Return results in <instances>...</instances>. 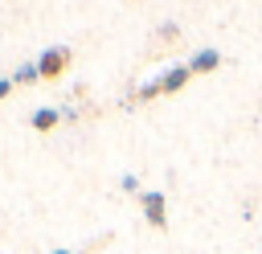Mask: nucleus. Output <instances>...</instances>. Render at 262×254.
I'll use <instances>...</instances> for the list:
<instances>
[{"label":"nucleus","instance_id":"2","mask_svg":"<svg viewBox=\"0 0 262 254\" xmlns=\"http://www.w3.org/2000/svg\"><path fill=\"white\" fill-rule=\"evenodd\" d=\"M139 209H143V217H147L151 229H168V201H164V193L143 188L139 193Z\"/></svg>","mask_w":262,"mask_h":254},{"label":"nucleus","instance_id":"5","mask_svg":"<svg viewBox=\"0 0 262 254\" xmlns=\"http://www.w3.org/2000/svg\"><path fill=\"white\" fill-rule=\"evenodd\" d=\"M217 66H221V53H217V49H196L192 61H188L192 74H209V70H217Z\"/></svg>","mask_w":262,"mask_h":254},{"label":"nucleus","instance_id":"11","mask_svg":"<svg viewBox=\"0 0 262 254\" xmlns=\"http://www.w3.org/2000/svg\"><path fill=\"white\" fill-rule=\"evenodd\" d=\"M49 254H70V250H49Z\"/></svg>","mask_w":262,"mask_h":254},{"label":"nucleus","instance_id":"9","mask_svg":"<svg viewBox=\"0 0 262 254\" xmlns=\"http://www.w3.org/2000/svg\"><path fill=\"white\" fill-rule=\"evenodd\" d=\"M119 184H123L127 193H135V188H139V180H135V172H123V180H119Z\"/></svg>","mask_w":262,"mask_h":254},{"label":"nucleus","instance_id":"6","mask_svg":"<svg viewBox=\"0 0 262 254\" xmlns=\"http://www.w3.org/2000/svg\"><path fill=\"white\" fill-rule=\"evenodd\" d=\"M12 78V86H33L41 74H37V61H25V66H16V74H8Z\"/></svg>","mask_w":262,"mask_h":254},{"label":"nucleus","instance_id":"7","mask_svg":"<svg viewBox=\"0 0 262 254\" xmlns=\"http://www.w3.org/2000/svg\"><path fill=\"white\" fill-rule=\"evenodd\" d=\"M135 94H139L143 102H147V98H160V94H164V90H160V78H151V82H143V86H139Z\"/></svg>","mask_w":262,"mask_h":254},{"label":"nucleus","instance_id":"1","mask_svg":"<svg viewBox=\"0 0 262 254\" xmlns=\"http://www.w3.org/2000/svg\"><path fill=\"white\" fill-rule=\"evenodd\" d=\"M70 57H74V53H70L66 45H49V49L37 57V74H41L45 82H53V78H61V74L70 70Z\"/></svg>","mask_w":262,"mask_h":254},{"label":"nucleus","instance_id":"10","mask_svg":"<svg viewBox=\"0 0 262 254\" xmlns=\"http://www.w3.org/2000/svg\"><path fill=\"white\" fill-rule=\"evenodd\" d=\"M8 90H12V78H0V98H8Z\"/></svg>","mask_w":262,"mask_h":254},{"label":"nucleus","instance_id":"3","mask_svg":"<svg viewBox=\"0 0 262 254\" xmlns=\"http://www.w3.org/2000/svg\"><path fill=\"white\" fill-rule=\"evenodd\" d=\"M188 78H192L188 66H172V70L160 74V90H164V94H180V90L188 86Z\"/></svg>","mask_w":262,"mask_h":254},{"label":"nucleus","instance_id":"8","mask_svg":"<svg viewBox=\"0 0 262 254\" xmlns=\"http://www.w3.org/2000/svg\"><path fill=\"white\" fill-rule=\"evenodd\" d=\"M176 37H180V25L176 20H164L160 25V41H176Z\"/></svg>","mask_w":262,"mask_h":254},{"label":"nucleus","instance_id":"4","mask_svg":"<svg viewBox=\"0 0 262 254\" xmlns=\"http://www.w3.org/2000/svg\"><path fill=\"white\" fill-rule=\"evenodd\" d=\"M29 123H33V131H41V135H45V131H53V127L61 123V111H57V107H37Z\"/></svg>","mask_w":262,"mask_h":254}]
</instances>
